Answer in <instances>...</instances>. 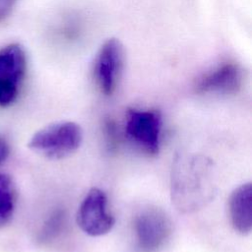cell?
<instances>
[{
    "instance_id": "6",
    "label": "cell",
    "mask_w": 252,
    "mask_h": 252,
    "mask_svg": "<svg viewBox=\"0 0 252 252\" xmlns=\"http://www.w3.org/2000/svg\"><path fill=\"white\" fill-rule=\"evenodd\" d=\"M27 69V55L19 43L0 49V106H8L18 96Z\"/></svg>"
},
{
    "instance_id": "5",
    "label": "cell",
    "mask_w": 252,
    "mask_h": 252,
    "mask_svg": "<svg viewBox=\"0 0 252 252\" xmlns=\"http://www.w3.org/2000/svg\"><path fill=\"white\" fill-rule=\"evenodd\" d=\"M76 220L82 231L94 237L112 229L115 219L107 209V197L101 189L94 187L87 193L78 208Z\"/></svg>"
},
{
    "instance_id": "3",
    "label": "cell",
    "mask_w": 252,
    "mask_h": 252,
    "mask_svg": "<svg viewBox=\"0 0 252 252\" xmlns=\"http://www.w3.org/2000/svg\"><path fill=\"white\" fill-rule=\"evenodd\" d=\"M161 114L156 109H128L125 134L128 140L148 156L159 152Z\"/></svg>"
},
{
    "instance_id": "8",
    "label": "cell",
    "mask_w": 252,
    "mask_h": 252,
    "mask_svg": "<svg viewBox=\"0 0 252 252\" xmlns=\"http://www.w3.org/2000/svg\"><path fill=\"white\" fill-rule=\"evenodd\" d=\"M243 79V70L238 64L224 63L201 77L195 91L198 94H233L241 88Z\"/></svg>"
},
{
    "instance_id": "7",
    "label": "cell",
    "mask_w": 252,
    "mask_h": 252,
    "mask_svg": "<svg viewBox=\"0 0 252 252\" xmlns=\"http://www.w3.org/2000/svg\"><path fill=\"white\" fill-rule=\"evenodd\" d=\"M124 64V48L117 38L105 40L96 55L94 75L100 91L110 95L115 91Z\"/></svg>"
},
{
    "instance_id": "10",
    "label": "cell",
    "mask_w": 252,
    "mask_h": 252,
    "mask_svg": "<svg viewBox=\"0 0 252 252\" xmlns=\"http://www.w3.org/2000/svg\"><path fill=\"white\" fill-rule=\"evenodd\" d=\"M16 200V187L12 177L0 172V227L6 225L13 218Z\"/></svg>"
},
{
    "instance_id": "11",
    "label": "cell",
    "mask_w": 252,
    "mask_h": 252,
    "mask_svg": "<svg viewBox=\"0 0 252 252\" xmlns=\"http://www.w3.org/2000/svg\"><path fill=\"white\" fill-rule=\"evenodd\" d=\"M17 0H0V22L11 13Z\"/></svg>"
},
{
    "instance_id": "4",
    "label": "cell",
    "mask_w": 252,
    "mask_h": 252,
    "mask_svg": "<svg viewBox=\"0 0 252 252\" xmlns=\"http://www.w3.org/2000/svg\"><path fill=\"white\" fill-rule=\"evenodd\" d=\"M134 232L137 246L142 252H156L170 237L172 223L163 210L149 206L136 215Z\"/></svg>"
},
{
    "instance_id": "1",
    "label": "cell",
    "mask_w": 252,
    "mask_h": 252,
    "mask_svg": "<svg viewBox=\"0 0 252 252\" xmlns=\"http://www.w3.org/2000/svg\"><path fill=\"white\" fill-rule=\"evenodd\" d=\"M214 161L201 154L177 153L170 172L171 202L180 213H193L210 203L217 191Z\"/></svg>"
},
{
    "instance_id": "9",
    "label": "cell",
    "mask_w": 252,
    "mask_h": 252,
    "mask_svg": "<svg viewBox=\"0 0 252 252\" xmlns=\"http://www.w3.org/2000/svg\"><path fill=\"white\" fill-rule=\"evenodd\" d=\"M228 216L235 231L242 235L252 229V184L243 183L236 187L228 198Z\"/></svg>"
},
{
    "instance_id": "12",
    "label": "cell",
    "mask_w": 252,
    "mask_h": 252,
    "mask_svg": "<svg viewBox=\"0 0 252 252\" xmlns=\"http://www.w3.org/2000/svg\"><path fill=\"white\" fill-rule=\"evenodd\" d=\"M10 154V146L7 140L0 136V165L4 163V161L8 158Z\"/></svg>"
},
{
    "instance_id": "2",
    "label": "cell",
    "mask_w": 252,
    "mask_h": 252,
    "mask_svg": "<svg viewBox=\"0 0 252 252\" xmlns=\"http://www.w3.org/2000/svg\"><path fill=\"white\" fill-rule=\"evenodd\" d=\"M82 141L83 130L80 125L72 121H59L36 131L28 147L48 159L58 160L73 155Z\"/></svg>"
}]
</instances>
